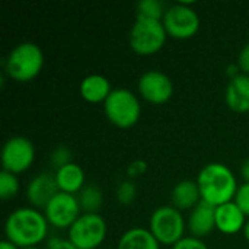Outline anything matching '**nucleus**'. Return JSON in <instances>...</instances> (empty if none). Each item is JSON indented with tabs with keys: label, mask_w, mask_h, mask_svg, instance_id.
I'll return each mask as SVG.
<instances>
[{
	"label": "nucleus",
	"mask_w": 249,
	"mask_h": 249,
	"mask_svg": "<svg viewBox=\"0 0 249 249\" xmlns=\"http://www.w3.org/2000/svg\"><path fill=\"white\" fill-rule=\"evenodd\" d=\"M45 214L34 207L13 210L4 222L6 239L18 248H31L44 242L48 233Z\"/></svg>",
	"instance_id": "1"
},
{
	"label": "nucleus",
	"mask_w": 249,
	"mask_h": 249,
	"mask_svg": "<svg viewBox=\"0 0 249 249\" xmlns=\"http://www.w3.org/2000/svg\"><path fill=\"white\" fill-rule=\"evenodd\" d=\"M197 184L201 200L214 207L233 201L239 187L233 172L220 162L206 165L197 177Z\"/></svg>",
	"instance_id": "2"
},
{
	"label": "nucleus",
	"mask_w": 249,
	"mask_h": 249,
	"mask_svg": "<svg viewBox=\"0 0 249 249\" xmlns=\"http://www.w3.org/2000/svg\"><path fill=\"white\" fill-rule=\"evenodd\" d=\"M44 66V54L34 42L18 44L6 57L4 71L16 82H31L35 79Z\"/></svg>",
	"instance_id": "3"
},
{
	"label": "nucleus",
	"mask_w": 249,
	"mask_h": 249,
	"mask_svg": "<svg viewBox=\"0 0 249 249\" xmlns=\"http://www.w3.org/2000/svg\"><path fill=\"white\" fill-rule=\"evenodd\" d=\"M185 228L187 225L182 213L174 206L158 207L149 220V231L160 245L174 247L178 244L185 238Z\"/></svg>",
	"instance_id": "4"
},
{
	"label": "nucleus",
	"mask_w": 249,
	"mask_h": 249,
	"mask_svg": "<svg viewBox=\"0 0 249 249\" xmlns=\"http://www.w3.org/2000/svg\"><path fill=\"white\" fill-rule=\"evenodd\" d=\"M107 118L118 128L133 127L142 114V105L136 93L128 89H112L108 99L104 102Z\"/></svg>",
	"instance_id": "5"
},
{
	"label": "nucleus",
	"mask_w": 249,
	"mask_h": 249,
	"mask_svg": "<svg viewBox=\"0 0 249 249\" xmlns=\"http://www.w3.org/2000/svg\"><path fill=\"white\" fill-rule=\"evenodd\" d=\"M166 36L162 20L136 18L130 31V47L139 55H152L162 50Z\"/></svg>",
	"instance_id": "6"
},
{
	"label": "nucleus",
	"mask_w": 249,
	"mask_h": 249,
	"mask_svg": "<svg viewBox=\"0 0 249 249\" xmlns=\"http://www.w3.org/2000/svg\"><path fill=\"white\" fill-rule=\"evenodd\" d=\"M107 232V222L99 213H82L69 229V241L77 249H96L104 244Z\"/></svg>",
	"instance_id": "7"
},
{
	"label": "nucleus",
	"mask_w": 249,
	"mask_h": 249,
	"mask_svg": "<svg viewBox=\"0 0 249 249\" xmlns=\"http://www.w3.org/2000/svg\"><path fill=\"white\" fill-rule=\"evenodd\" d=\"M162 23L166 34L175 39H188L200 29L198 13L190 3H178L166 9Z\"/></svg>",
	"instance_id": "8"
},
{
	"label": "nucleus",
	"mask_w": 249,
	"mask_h": 249,
	"mask_svg": "<svg viewBox=\"0 0 249 249\" xmlns=\"http://www.w3.org/2000/svg\"><path fill=\"white\" fill-rule=\"evenodd\" d=\"M35 160V147L31 140L22 136L9 139L1 150L3 171L10 174H22L28 171Z\"/></svg>",
	"instance_id": "9"
},
{
	"label": "nucleus",
	"mask_w": 249,
	"mask_h": 249,
	"mask_svg": "<svg viewBox=\"0 0 249 249\" xmlns=\"http://www.w3.org/2000/svg\"><path fill=\"white\" fill-rule=\"evenodd\" d=\"M80 204L76 196L58 191L44 209L48 225L55 229H70L80 217Z\"/></svg>",
	"instance_id": "10"
},
{
	"label": "nucleus",
	"mask_w": 249,
	"mask_h": 249,
	"mask_svg": "<svg viewBox=\"0 0 249 249\" xmlns=\"http://www.w3.org/2000/svg\"><path fill=\"white\" fill-rule=\"evenodd\" d=\"M137 89L140 96L153 105H162L174 95L172 80L159 70H149L143 73L139 79Z\"/></svg>",
	"instance_id": "11"
},
{
	"label": "nucleus",
	"mask_w": 249,
	"mask_h": 249,
	"mask_svg": "<svg viewBox=\"0 0 249 249\" xmlns=\"http://www.w3.org/2000/svg\"><path fill=\"white\" fill-rule=\"evenodd\" d=\"M58 185L55 177L42 172L31 179L26 187V198L34 209H45L53 197L58 193Z\"/></svg>",
	"instance_id": "12"
},
{
	"label": "nucleus",
	"mask_w": 249,
	"mask_h": 249,
	"mask_svg": "<svg viewBox=\"0 0 249 249\" xmlns=\"http://www.w3.org/2000/svg\"><path fill=\"white\" fill-rule=\"evenodd\" d=\"M187 226L194 238L203 239L212 235V232L216 229V207L201 200L190 212Z\"/></svg>",
	"instance_id": "13"
},
{
	"label": "nucleus",
	"mask_w": 249,
	"mask_h": 249,
	"mask_svg": "<svg viewBox=\"0 0 249 249\" xmlns=\"http://www.w3.org/2000/svg\"><path fill=\"white\" fill-rule=\"evenodd\" d=\"M242 210L235 204V201H229L216 207V229L223 235H235L244 231L247 220Z\"/></svg>",
	"instance_id": "14"
},
{
	"label": "nucleus",
	"mask_w": 249,
	"mask_h": 249,
	"mask_svg": "<svg viewBox=\"0 0 249 249\" xmlns=\"http://www.w3.org/2000/svg\"><path fill=\"white\" fill-rule=\"evenodd\" d=\"M226 105L229 109L244 114L249 112V76L248 74H238L236 77L231 79L226 88Z\"/></svg>",
	"instance_id": "15"
},
{
	"label": "nucleus",
	"mask_w": 249,
	"mask_h": 249,
	"mask_svg": "<svg viewBox=\"0 0 249 249\" xmlns=\"http://www.w3.org/2000/svg\"><path fill=\"white\" fill-rule=\"evenodd\" d=\"M54 177L61 193L76 196L85 188V171L74 162L57 169Z\"/></svg>",
	"instance_id": "16"
},
{
	"label": "nucleus",
	"mask_w": 249,
	"mask_h": 249,
	"mask_svg": "<svg viewBox=\"0 0 249 249\" xmlns=\"http://www.w3.org/2000/svg\"><path fill=\"white\" fill-rule=\"evenodd\" d=\"M171 201L175 209L179 212L184 210H193L200 201H201V194L197 181L191 179H184L178 182L171 193Z\"/></svg>",
	"instance_id": "17"
},
{
	"label": "nucleus",
	"mask_w": 249,
	"mask_h": 249,
	"mask_svg": "<svg viewBox=\"0 0 249 249\" xmlns=\"http://www.w3.org/2000/svg\"><path fill=\"white\" fill-rule=\"evenodd\" d=\"M111 83L105 76L101 74H90L86 76L80 83V95L86 102L90 104H101L108 99L111 95Z\"/></svg>",
	"instance_id": "18"
},
{
	"label": "nucleus",
	"mask_w": 249,
	"mask_h": 249,
	"mask_svg": "<svg viewBox=\"0 0 249 249\" xmlns=\"http://www.w3.org/2000/svg\"><path fill=\"white\" fill-rule=\"evenodd\" d=\"M117 249H160V244L149 229L133 228L123 233Z\"/></svg>",
	"instance_id": "19"
},
{
	"label": "nucleus",
	"mask_w": 249,
	"mask_h": 249,
	"mask_svg": "<svg viewBox=\"0 0 249 249\" xmlns=\"http://www.w3.org/2000/svg\"><path fill=\"white\" fill-rule=\"evenodd\" d=\"M77 200L83 213H98L104 204V194L98 185L89 184L77 194Z\"/></svg>",
	"instance_id": "20"
},
{
	"label": "nucleus",
	"mask_w": 249,
	"mask_h": 249,
	"mask_svg": "<svg viewBox=\"0 0 249 249\" xmlns=\"http://www.w3.org/2000/svg\"><path fill=\"white\" fill-rule=\"evenodd\" d=\"M163 15V4L159 0H142L137 3V18L162 20Z\"/></svg>",
	"instance_id": "21"
},
{
	"label": "nucleus",
	"mask_w": 249,
	"mask_h": 249,
	"mask_svg": "<svg viewBox=\"0 0 249 249\" xmlns=\"http://www.w3.org/2000/svg\"><path fill=\"white\" fill-rule=\"evenodd\" d=\"M19 193V181L15 174L1 171L0 174V197L3 201L15 198Z\"/></svg>",
	"instance_id": "22"
},
{
	"label": "nucleus",
	"mask_w": 249,
	"mask_h": 249,
	"mask_svg": "<svg viewBox=\"0 0 249 249\" xmlns=\"http://www.w3.org/2000/svg\"><path fill=\"white\" fill-rule=\"evenodd\" d=\"M137 188L133 181H124L117 188V200L123 206H128L136 200Z\"/></svg>",
	"instance_id": "23"
},
{
	"label": "nucleus",
	"mask_w": 249,
	"mask_h": 249,
	"mask_svg": "<svg viewBox=\"0 0 249 249\" xmlns=\"http://www.w3.org/2000/svg\"><path fill=\"white\" fill-rule=\"evenodd\" d=\"M73 155H71V150L67 147V146H58L53 150L51 153V165L57 169L71 163L73 160Z\"/></svg>",
	"instance_id": "24"
},
{
	"label": "nucleus",
	"mask_w": 249,
	"mask_h": 249,
	"mask_svg": "<svg viewBox=\"0 0 249 249\" xmlns=\"http://www.w3.org/2000/svg\"><path fill=\"white\" fill-rule=\"evenodd\" d=\"M235 204L242 210V213L249 217V184L248 182H244L242 185L238 187V191L235 194V198H233Z\"/></svg>",
	"instance_id": "25"
},
{
	"label": "nucleus",
	"mask_w": 249,
	"mask_h": 249,
	"mask_svg": "<svg viewBox=\"0 0 249 249\" xmlns=\"http://www.w3.org/2000/svg\"><path fill=\"white\" fill-rule=\"evenodd\" d=\"M172 249H209L207 245L198 239V238H194V236H185L184 239H181L178 244H175Z\"/></svg>",
	"instance_id": "26"
},
{
	"label": "nucleus",
	"mask_w": 249,
	"mask_h": 249,
	"mask_svg": "<svg viewBox=\"0 0 249 249\" xmlns=\"http://www.w3.org/2000/svg\"><path fill=\"white\" fill-rule=\"evenodd\" d=\"M146 171H147V163H146L144 160H142V159L131 162V163L128 165V168H127V174H128L130 178L142 177L143 174H146Z\"/></svg>",
	"instance_id": "27"
},
{
	"label": "nucleus",
	"mask_w": 249,
	"mask_h": 249,
	"mask_svg": "<svg viewBox=\"0 0 249 249\" xmlns=\"http://www.w3.org/2000/svg\"><path fill=\"white\" fill-rule=\"evenodd\" d=\"M238 67L241 70V73L248 74L249 76V42L247 45H244V48L239 53L238 57Z\"/></svg>",
	"instance_id": "28"
},
{
	"label": "nucleus",
	"mask_w": 249,
	"mask_h": 249,
	"mask_svg": "<svg viewBox=\"0 0 249 249\" xmlns=\"http://www.w3.org/2000/svg\"><path fill=\"white\" fill-rule=\"evenodd\" d=\"M47 249H77L69 239L51 238L47 244Z\"/></svg>",
	"instance_id": "29"
},
{
	"label": "nucleus",
	"mask_w": 249,
	"mask_h": 249,
	"mask_svg": "<svg viewBox=\"0 0 249 249\" xmlns=\"http://www.w3.org/2000/svg\"><path fill=\"white\" fill-rule=\"evenodd\" d=\"M241 177L244 178V182L249 184V159L244 160V163L241 166Z\"/></svg>",
	"instance_id": "30"
},
{
	"label": "nucleus",
	"mask_w": 249,
	"mask_h": 249,
	"mask_svg": "<svg viewBox=\"0 0 249 249\" xmlns=\"http://www.w3.org/2000/svg\"><path fill=\"white\" fill-rule=\"evenodd\" d=\"M0 249H20V248H18L15 244L9 242L7 239H4V241H1V242H0Z\"/></svg>",
	"instance_id": "31"
},
{
	"label": "nucleus",
	"mask_w": 249,
	"mask_h": 249,
	"mask_svg": "<svg viewBox=\"0 0 249 249\" xmlns=\"http://www.w3.org/2000/svg\"><path fill=\"white\" fill-rule=\"evenodd\" d=\"M242 232H244V235H245V239L249 242V220L247 222V225H245V228H244Z\"/></svg>",
	"instance_id": "32"
},
{
	"label": "nucleus",
	"mask_w": 249,
	"mask_h": 249,
	"mask_svg": "<svg viewBox=\"0 0 249 249\" xmlns=\"http://www.w3.org/2000/svg\"><path fill=\"white\" fill-rule=\"evenodd\" d=\"M23 249H38L36 247H31V248H23Z\"/></svg>",
	"instance_id": "33"
}]
</instances>
